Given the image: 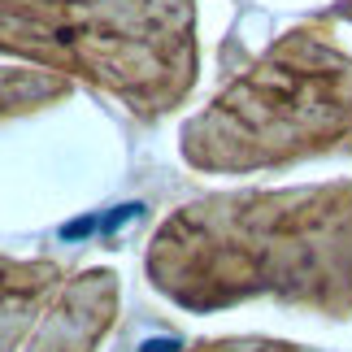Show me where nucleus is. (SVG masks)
<instances>
[{
    "instance_id": "2",
    "label": "nucleus",
    "mask_w": 352,
    "mask_h": 352,
    "mask_svg": "<svg viewBox=\"0 0 352 352\" xmlns=\"http://www.w3.org/2000/svg\"><path fill=\"white\" fill-rule=\"evenodd\" d=\"M352 140V61L318 31L287 35L265 65L187 131L200 166H270Z\"/></svg>"
},
{
    "instance_id": "1",
    "label": "nucleus",
    "mask_w": 352,
    "mask_h": 352,
    "mask_svg": "<svg viewBox=\"0 0 352 352\" xmlns=\"http://www.w3.org/2000/svg\"><path fill=\"white\" fill-rule=\"evenodd\" d=\"M196 213L205 226L231 235L226 265L179 292L192 300H235L243 292H283L322 309H352V187L218 200Z\"/></svg>"
},
{
    "instance_id": "3",
    "label": "nucleus",
    "mask_w": 352,
    "mask_h": 352,
    "mask_svg": "<svg viewBox=\"0 0 352 352\" xmlns=\"http://www.w3.org/2000/svg\"><path fill=\"white\" fill-rule=\"evenodd\" d=\"M348 13H352V9H348Z\"/></svg>"
}]
</instances>
